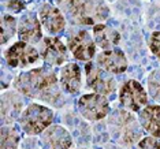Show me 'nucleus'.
<instances>
[{"mask_svg": "<svg viewBox=\"0 0 160 149\" xmlns=\"http://www.w3.org/2000/svg\"><path fill=\"white\" fill-rule=\"evenodd\" d=\"M12 85L17 92L25 97L41 100L55 107H59L63 103V93L59 88V79L49 66L21 72L14 79Z\"/></svg>", "mask_w": 160, "mask_h": 149, "instance_id": "nucleus-1", "label": "nucleus"}, {"mask_svg": "<svg viewBox=\"0 0 160 149\" xmlns=\"http://www.w3.org/2000/svg\"><path fill=\"white\" fill-rule=\"evenodd\" d=\"M148 89L152 99L160 104V68H156L148 77Z\"/></svg>", "mask_w": 160, "mask_h": 149, "instance_id": "nucleus-21", "label": "nucleus"}, {"mask_svg": "<svg viewBox=\"0 0 160 149\" xmlns=\"http://www.w3.org/2000/svg\"><path fill=\"white\" fill-rule=\"evenodd\" d=\"M23 100L19 92H7L2 96V125H12L22 115Z\"/></svg>", "mask_w": 160, "mask_h": 149, "instance_id": "nucleus-13", "label": "nucleus"}, {"mask_svg": "<svg viewBox=\"0 0 160 149\" xmlns=\"http://www.w3.org/2000/svg\"><path fill=\"white\" fill-rule=\"evenodd\" d=\"M112 138L122 147L132 148L142 140L144 132L138 119L127 110H116L111 114L107 121Z\"/></svg>", "mask_w": 160, "mask_h": 149, "instance_id": "nucleus-3", "label": "nucleus"}, {"mask_svg": "<svg viewBox=\"0 0 160 149\" xmlns=\"http://www.w3.org/2000/svg\"><path fill=\"white\" fill-rule=\"evenodd\" d=\"M18 36L19 41L29 44H37L42 40L41 21L34 12H26L18 21Z\"/></svg>", "mask_w": 160, "mask_h": 149, "instance_id": "nucleus-11", "label": "nucleus"}, {"mask_svg": "<svg viewBox=\"0 0 160 149\" xmlns=\"http://www.w3.org/2000/svg\"><path fill=\"white\" fill-rule=\"evenodd\" d=\"M119 103L127 111L140 112L148 104L147 90L136 79H129L119 89Z\"/></svg>", "mask_w": 160, "mask_h": 149, "instance_id": "nucleus-6", "label": "nucleus"}, {"mask_svg": "<svg viewBox=\"0 0 160 149\" xmlns=\"http://www.w3.org/2000/svg\"><path fill=\"white\" fill-rule=\"evenodd\" d=\"M4 57L10 67H26L38 60L40 53L32 44L18 41L6 51Z\"/></svg>", "mask_w": 160, "mask_h": 149, "instance_id": "nucleus-9", "label": "nucleus"}, {"mask_svg": "<svg viewBox=\"0 0 160 149\" xmlns=\"http://www.w3.org/2000/svg\"><path fill=\"white\" fill-rule=\"evenodd\" d=\"M41 140L47 149H70L72 145L70 133L59 125H51L41 134Z\"/></svg>", "mask_w": 160, "mask_h": 149, "instance_id": "nucleus-15", "label": "nucleus"}, {"mask_svg": "<svg viewBox=\"0 0 160 149\" xmlns=\"http://www.w3.org/2000/svg\"><path fill=\"white\" fill-rule=\"evenodd\" d=\"M67 21L72 25H97L110 15L103 0H55Z\"/></svg>", "mask_w": 160, "mask_h": 149, "instance_id": "nucleus-2", "label": "nucleus"}, {"mask_svg": "<svg viewBox=\"0 0 160 149\" xmlns=\"http://www.w3.org/2000/svg\"><path fill=\"white\" fill-rule=\"evenodd\" d=\"M137 149H160V142L155 137H145L137 144Z\"/></svg>", "mask_w": 160, "mask_h": 149, "instance_id": "nucleus-23", "label": "nucleus"}, {"mask_svg": "<svg viewBox=\"0 0 160 149\" xmlns=\"http://www.w3.org/2000/svg\"><path fill=\"white\" fill-rule=\"evenodd\" d=\"M53 122V111L41 104L32 103L23 110L19 118V125L29 136L42 134Z\"/></svg>", "mask_w": 160, "mask_h": 149, "instance_id": "nucleus-4", "label": "nucleus"}, {"mask_svg": "<svg viewBox=\"0 0 160 149\" xmlns=\"http://www.w3.org/2000/svg\"><path fill=\"white\" fill-rule=\"evenodd\" d=\"M93 40L96 45L101 49H112L116 44H119L121 34L114 27L105 23H97L93 26Z\"/></svg>", "mask_w": 160, "mask_h": 149, "instance_id": "nucleus-18", "label": "nucleus"}, {"mask_svg": "<svg viewBox=\"0 0 160 149\" xmlns=\"http://www.w3.org/2000/svg\"><path fill=\"white\" fill-rule=\"evenodd\" d=\"M96 62L111 74H122L127 70V57L121 49H105L97 55Z\"/></svg>", "mask_w": 160, "mask_h": 149, "instance_id": "nucleus-14", "label": "nucleus"}, {"mask_svg": "<svg viewBox=\"0 0 160 149\" xmlns=\"http://www.w3.org/2000/svg\"><path fill=\"white\" fill-rule=\"evenodd\" d=\"M59 82L62 89H64L70 94H77L81 90L82 77H81V68L75 63H67L60 68Z\"/></svg>", "mask_w": 160, "mask_h": 149, "instance_id": "nucleus-16", "label": "nucleus"}, {"mask_svg": "<svg viewBox=\"0 0 160 149\" xmlns=\"http://www.w3.org/2000/svg\"><path fill=\"white\" fill-rule=\"evenodd\" d=\"M0 137H2L0 149H18L21 137H19V133H18L11 125L2 126Z\"/></svg>", "mask_w": 160, "mask_h": 149, "instance_id": "nucleus-19", "label": "nucleus"}, {"mask_svg": "<svg viewBox=\"0 0 160 149\" xmlns=\"http://www.w3.org/2000/svg\"><path fill=\"white\" fill-rule=\"evenodd\" d=\"M38 18L41 21L42 27L45 29L51 34H58L66 27V17L58 8L51 3H44L41 4L38 10Z\"/></svg>", "mask_w": 160, "mask_h": 149, "instance_id": "nucleus-12", "label": "nucleus"}, {"mask_svg": "<svg viewBox=\"0 0 160 149\" xmlns=\"http://www.w3.org/2000/svg\"><path fill=\"white\" fill-rule=\"evenodd\" d=\"M78 111L85 119L90 122H96L104 119L110 112V101L107 96L99 93H88L79 97Z\"/></svg>", "mask_w": 160, "mask_h": 149, "instance_id": "nucleus-7", "label": "nucleus"}, {"mask_svg": "<svg viewBox=\"0 0 160 149\" xmlns=\"http://www.w3.org/2000/svg\"><path fill=\"white\" fill-rule=\"evenodd\" d=\"M138 121L149 136L160 138V105H145L138 114Z\"/></svg>", "mask_w": 160, "mask_h": 149, "instance_id": "nucleus-17", "label": "nucleus"}, {"mask_svg": "<svg viewBox=\"0 0 160 149\" xmlns=\"http://www.w3.org/2000/svg\"><path fill=\"white\" fill-rule=\"evenodd\" d=\"M7 8L12 12H21L25 8V3L22 0H8L7 3Z\"/></svg>", "mask_w": 160, "mask_h": 149, "instance_id": "nucleus-24", "label": "nucleus"}, {"mask_svg": "<svg viewBox=\"0 0 160 149\" xmlns=\"http://www.w3.org/2000/svg\"><path fill=\"white\" fill-rule=\"evenodd\" d=\"M67 47L77 60L90 62L96 53V42L89 32L77 30L67 38Z\"/></svg>", "mask_w": 160, "mask_h": 149, "instance_id": "nucleus-8", "label": "nucleus"}, {"mask_svg": "<svg viewBox=\"0 0 160 149\" xmlns=\"http://www.w3.org/2000/svg\"><path fill=\"white\" fill-rule=\"evenodd\" d=\"M86 74V86L93 90V93H99L103 96H110L116 89V81L111 75V72L105 71L99 64L88 62L85 64Z\"/></svg>", "mask_w": 160, "mask_h": 149, "instance_id": "nucleus-5", "label": "nucleus"}, {"mask_svg": "<svg viewBox=\"0 0 160 149\" xmlns=\"http://www.w3.org/2000/svg\"><path fill=\"white\" fill-rule=\"evenodd\" d=\"M149 49L152 53L160 59V32H153L149 37Z\"/></svg>", "mask_w": 160, "mask_h": 149, "instance_id": "nucleus-22", "label": "nucleus"}, {"mask_svg": "<svg viewBox=\"0 0 160 149\" xmlns=\"http://www.w3.org/2000/svg\"><path fill=\"white\" fill-rule=\"evenodd\" d=\"M18 32L17 19L10 14H3L0 21V34H2V44H6L8 40H11Z\"/></svg>", "mask_w": 160, "mask_h": 149, "instance_id": "nucleus-20", "label": "nucleus"}, {"mask_svg": "<svg viewBox=\"0 0 160 149\" xmlns=\"http://www.w3.org/2000/svg\"><path fill=\"white\" fill-rule=\"evenodd\" d=\"M40 53L42 56V60L48 66H60V64H63L68 59L67 47L58 37L42 38Z\"/></svg>", "mask_w": 160, "mask_h": 149, "instance_id": "nucleus-10", "label": "nucleus"}]
</instances>
